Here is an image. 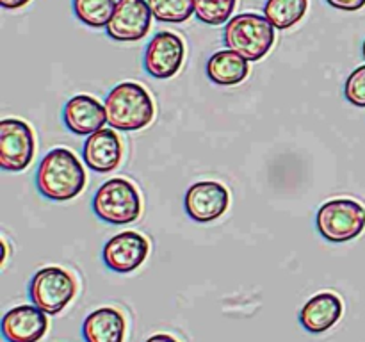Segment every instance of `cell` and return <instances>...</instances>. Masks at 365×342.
<instances>
[{"instance_id": "22", "label": "cell", "mask_w": 365, "mask_h": 342, "mask_svg": "<svg viewBox=\"0 0 365 342\" xmlns=\"http://www.w3.org/2000/svg\"><path fill=\"white\" fill-rule=\"evenodd\" d=\"M344 96L353 105L365 107V64L351 71V75L346 81Z\"/></svg>"}, {"instance_id": "9", "label": "cell", "mask_w": 365, "mask_h": 342, "mask_svg": "<svg viewBox=\"0 0 365 342\" xmlns=\"http://www.w3.org/2000/svg\"><path fill=\"white\" fill-rule=\"evenodd\" d=\"M230 205V192L223 184L214 180L196 182L187 189L184 198L185 212L198 223H210L223 216Z\"/></svg>"}, {"instance_id": "3", "label": "cell", "mask_w": 365, "mask_h": 342, "mask_svg": "<svg viewBox=\"0 0 365 342\" xmlns=\"http://www.w3.org/2000/svg\"><path fill=\"white\" fill-rule=\"evenodd\" d=\"M225 45L248 61L266 57L274 43V27L266 16L257 13L235 14L223 32Z\"/></svg>"}, {"instance_id": "23", "label": "cell", "mask_w": 365, "mask_h": 342, "mask_svg": "<svg viewBox=\"0 0 365 342\" xmlns=\"http://www.w3.org/2000/svg\"><path fill=\"white\" fill-rule=\"evenodd\" d=\"M327 2L341 11H359L365 6V0H327Z\"/></svg>"}, {"instance_id": "24", "label": "cell", "mask_w": 365, "mask_h": 342, "mask_svg": "<svg viewBox=\"0 0 365 342\" xmlns=\"http://www.w3.org/2000/svg\"><path fill=\"white\" fill-rule=\"evenodd\" d=\"M31 0H0V6L6 9H20V7L27 6Z\"/></svg>"}, {"instance_id": "5", "label": "cell", "mask_w": 365, "mask_h": 342, "mask_svg": "<svg viewBox=\"0 0 365 342\" xmlns=\"http://www.w3.org/2000/svg\"><path fill=\"white\" fill-rule=\"evenodd\" d=\"M319 234L330 242H348L365 228V209L356 200L334 198L324 203L316 216Z\"/></svg>"}, {"instance_id": "6", "label": "cell", "mask_w": 365, "mask_h": 342, "mask_svg": "<svg viewBox=\"0 0 365 342\" xmlns=\"http://www.w3.org/2000/svg\"><path fill=\"white\" fill-rule=\"evenodd\" d=\"M75 294H77L75 278L63 267H43L36 271L29 281V298L48 316H57L63 312Z\"/></svg>"}, {"instance_id": "26", "label": "cell", "mask_w": 365, "mask_h": 342, "mask_svg": "<svg viewBox=\"0 0 365 342\" xmlns=\"http://www.w3.org/2000/svg\"><path fill=\"white\" fill-rule=\"evenodd\" d=\"M362 56H364V59H365V41H364V45H362Z\"/></svg>"}, {"instance_id": "11", "label": "cell", "mask_w": 365, "mask_h": 342, "mask_svg": "<svg viewBox=\"0 0 365 342\" xmlns=\"http://www.w3.org/2000/svg\"><path fill=\"white\" fill-rule=\"evenodd\" d=\"M152 11L146 0H120L107 25V34L114 41H139L145 38L152 24Z\"/></svg>"}, {"instance_id": "17", "label": "cell", "mask_w": 365, "mask_h": 342, "mask_svg": "<svg viewBox=\"0 0 365 342\" xmlns=\"http://www.w3.org/2000/svg\"><path fill=\"white\" fill-rule=\"evenodd\" d=\"M248 73V59L230 48L216 52L207 63V75L217 86L241 84Z\"/></svg>"}, {"instance_id": "12", "label": "cell", "mask_w": 365, "mask_h": 342, "mask_svg": "<svg viewBox=\"0 0 365 342\" xmlns=\"http://www.w3.org/2000/svg\"><path fill=\"white\" fill-rule=\"evenodd\" d=\"M48 330V314L39 306L20 305L2 317V335L7 342H39Z\"/></svg>"}, {"instance_id": "20", "label": "cell", "mask_w": 365, "mask_h": 342, "mask_svg": "<svg viewBox=\"0 0 365 342\" xmlns=\"http://www.w3.org/2000/svg\"><path fill=\"white\" fill-rule=\"evenodd\" d=\"M153 18L164 24H182L195 13V0H146Z\"/></svg>"}, {"instance_id": "8", "label": "cell", "mask_w": 365, "mask_h": 342, "mask_svg": "<svg viewBox=\"0 0 365 342\" xmlns=\"http://www.w3.org/2000/svg\"><path fill=\"white\" fill-rule=\"evenodd\" d=\"M150 252V242L138 232H121L103 244L102 259L110 271L120 274L132 273L143 266Z\"/></svg>"}, {"instance_id": "10", "label": "cell", "mask_w": 365, "mask_h": 342, "mask_svg": "<svg viewBox=\"0 0 365 342\" xmlns=\"http://www.w3.org/2000/svg\"><path fill=\"white\" fill-rule=\"evenodd\" d=\"M185 43L175 32H157L145 52V70L155 78H170L182 68Z\"/></svg>"}, {"instance_id": "2", "label": "cell", "mask_w": 365, "mask_h": 342, "mask_svg": "<svg viewBox=\"0 0 365 342\" xmlns=\"http://www.w3.org/2000/svg\"><path fill=\"white\" fill-rule=\"evenodd\" d=\"M107 123L116 130L134 132L148 127L155 114L150 93L138 82H121L107 95Z\"/></svg>"}, {"instance_id": "4", "label": "cell", "mask_w": 365, "mask_h": 342, "mask_svg": "<svg viewBox=\"0 0 365 342\" xmlns=\"http://www.w3.org/2000/svg\"><path fill=\"white\" fill-rule=\"evenodd\" d=\"M141 196L127 178H110L100 185L93 198V210L102 221L110 224L134 223L141 216Z\"/></svg>"}, {"instance_id": "25", "label": "cell", "mask_w": 365, "mask_h": 342, "mask_svg": "<svg viewBox=\"0 0 365 342\" xmlns=\"http://www.w3.org/2000/svg\"><path fill=\"white\" fill-rule=\"evenodd\" d=\"M145 342H178V341L170 333H155L152 335V337L146 338Z\"/></svg>"}, {"instance_id": "18", "label": "cell", "mask_w": 365, "mask_h": 342, "mask_svg": "<svg viewBox=\"0 0 365 342\" xmlns=\"http://www.w3.org/2000/svg\"><path fill=\"white\" fill-rule=\"evenodd\" d=\"M309 0H267L264 6V16L273 24L274 28H291L307 13Z\"/></svg>"}, {"instance_id": "14", "label": "cell", "mask_w": 365, "mask_h": 342, "mask_svg": "<svg viewBox=\"0 0 365 342\" xmlns=\"http://www.w3.org/2000/svg\"><path fill=\"white\" fill-rule=\"evenodd\" d=\"M63 120L68 130L77 135H91L107 123L106 107L89 95H77L64 105Z\"/></svg>"}, {"instance_id": "15", "label": "cell", "mask_w": 365, "mask_h": 342, "mask_svg": "<svg viewBox=\"0 0 365 342\" xmlns=\"http://www.w3.org/2000/svg\"><path fill=\"white\" fill-rule=\"evenodd\" d=\"M344 312L342 299L334 292H319L312 296L299 310V324L309 333H324L335 326Z\"/></svg>"}, {"instance_id": "13", "label": "cell", "mask_w": 365, "mask_h": 342, "mask_svg": "<svg viewBox=\"0 0 365 342\" xmlns=\"http://www.w3.org/2000/svg\"><path fill=\"white\" fill-rule=\"evenodd\" d=\"M86 166L96 173L114 171L121 162L123 146L113 128H100L95 134L88 135L82 146Z\"/></svg>"}, {"instance_id": "7", "label": "cell", "mask_w": 365, "mask_h": 342, "mask_svg": "<svg viewBox=\"0 0 365 342\" xmlns=\"http://www.w3.org/2000/svg\"><path fill=\"white\" fill-rule=\"evenodd\" d=\"M34 132L31 125L16 118L0 121V167L20 173L34 157Z\"/></svg>"}, {"instance_id": "16", "label": "cell", "mask_w": 365, "mask_h": 342, "mask_svg": "<svg viewBox=\"0 0 365 342\" xmlns=\"http://www.w3.org/2000/svg\"><path fill=\"white\" fill-rule=\"evenodd\" d=\"M125 331V316L113 306L93 310L82 323V337L86 342H123Z\"/></svg>"}, {"instance_id": "21", "label": "cell", "mask_w": 365, "mask_h": 342, "mask_svg": "<svg viewBox=\"0 0 365 342\" xmlns=\"http://www.w3.org/2000/svg\"><path fill=\"white\" fill-rule=\"evenodd\" d=\"M237 0H195V14L207 25H221L228 21Z\"/></svg>"}, {"instance_id": "1", "label": "cell", "mask_w": 365, "mask_h": 342, "mask_svg": "<svg viewBox=\"0 0 365 342\" xmlns=\"http://www.w3.org/2000/svg\"><path fill=\"white\" fill-rule=\"evenodd\" d=\"M86 170L78 157L68 148H53L38 166L36 187L39 195L52 202H68L84 189Z\"/></svg>"}, {"instance_id": "19", "label": "cell", "mask_w": 365, "mask_h": 342, "mask_svg": "<svg viewBox=\"0 0 365 342\" xmlns=\"http://www.w3.org/2000/svg\"><path fill=\"white\" fill-rule=\"evenodd\" d=\"M114 9H116L114 0H73L75 16L93 28L107 27Z\"/></svg>"}]
</instances>
